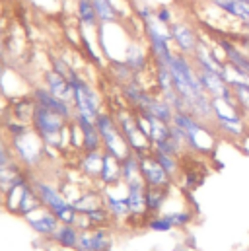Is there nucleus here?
I'll return each mask as SVG.
<instances>
[{"label":"nucleus","mask_w":249,"mask_h":251,"mask_svg":"<svg viewBox=\"0 0 249 251\" xmlns=\"http://www.w3.org/2000/svg\"><path fill=\"white\" fill-rule=\"evenodd\" d=\"M70 146H72V148H76V150H80V148L84 146V140H82V130H80V126L76 125L74 121L70 123Z\"/></svg>","instance_id":"obj_37"},{"label":"nucleus","mask_w":249,"mask_h":251,"mask_svg":"<svg viewBox=\"0 0 249 251\" xmlns=\"http://www.w3.org/2000/svg\"><path fill=\"white\" fill-rule=\"evenodd\" d=\"M156 64V84H158V92L166 94L170 90H174V80L170 74V68L164 63H154Z\"/></svg>","instance_id":"obj_30"},{"label":"nucleus","mask_w":249,"mask_h":251,"mask_svg":"<svg viewBox=\"0 0 249 251\" xmlns=\"http://www.w3.org/2000/svg\"><path fill=\"white\" fill-rule=\"evenodd\" d=\"M242 2H248V4H249V0H242Z\"/></svg>","instance_id":"obj_44"},{"label":"nucleus","mask_w":249,"mask_h":251,"mask_svg":"<svg viewBox=\"0 0 249 251\" xmlns=\"http://www.w3.org/2000/svg\"><path fill=\"white\" fill-rule=\"evenodd\" d=\"M25 222L29 224V228H31L35 234H39V236H43V238H53L55 232H57V228L61 226L59 218H57L53 212H49L47 208H41L39 212L27 216Z\"/></svg>","instance_id":"obj_10"},{"label":"nucleus","mask_w":249,"mask_h":251,"mask_svg":"<svg viewBox=\"0 0 249 251\" xmlns=\"http://www.w3.org/2000/svg\"><path fill=\"white\" fill-rule=\"evenodd\" d=\"M103 204L109 210V214H111L113 220H124V218L130 216V208H128L126 197L117 199L115 195L109 193V189H105V193H103Z\"/></svg>","instance_id":"obj_21"},{"label":"nucleus","mask_w":249,"mask_h":251,"mask_svg":"<svg viewBox=\"0 0 249 251\" xmlns=\"http://www.w3.org/2000/svg\"><path fill=\"white\" fill-rule=\"evenodd\" d=\"M10 144H12V152L16 156V160L20 162V166L24 168H33L41 162L43 158V150H45V144L43 140L33 132V128L22 136H16V138H10Z\"/></svg>","instance_id":"obj_3"},{"label":"nucleus","mask_w":249,"mask_h":251,"mask_svg":"<svg viewBox=\"0 0 249 251\" xmlns=\"http://www.w3.org/2000/svg\"><path fill=\"white\" fill-rule=\"evenodd\" d=\"M84 216L90 220L92 230L94 228H107V224L113 220L111 214H109V210L105 208V204H98V206L90 208L88 212H84Z\"/></svg>","instance_id":"obj_27"},{"label":"nucleus","mask_w":249,"mask_h":251,"mask_svg":"<svg viewBox=\"0 0 249 251\" xmlns=\"http://www.w3.org/2000/svg\"><path fill=\"white\" fill-rule=\"evenodd\" d=\"M244 27H246V31L249 33V22H246V24H244Z\"/></svg>","instance_id":"obj_41"},{"label":"nucleus","mask_w":249,"mask_h":251,"mask_svg":"<svg viewBox=\"0 0 249 251\" xmlns=\"http://www.w3.org/2000/svg\"><path fill=\"white\" fill-rule=\"evenodd\" d=\"M164 216L172 222L174 228H185V226H189L193 222V218H195V214L191 210H187V208H177L174 212H166Z\"/></svg>","instance_id":"obj_32"},{"label":"nucleus","mask_w":249,"mask_h":251,"mask_svg":"<svg viewBox=\"0 0 249 251\" xmlns=\"http://www.w3.org/2000/svg\"><path fill=\"white\" fill-rule=\"evenodd\" d=\"M214 8H218L220 12H224L226 16L242 22V25L249 22V4L242 0H208Z\"/></svg>","instance_id":"obj_16"},{"label":"nucleus","mask_w":249,"mask_h":251,"mask_svg":"<svg viewBox=\"0 0 249 251\" xmlns=\"http://www.w3.org/2000/svg\"><path fill=\"white\" fill-rule=\"evenodd\" d=\"M126 201H128V208H130L128 218L148 216L146 214V185H144L142 177L126 183Z\"/></svg>","instance_id":"obj_11"},{"label":"nucleus","mask_w":249,"mask_h":251,"mask_svg":"<svg viewBox=\"0 0 249 251\" xmlns=\"http://www.w3.org/2000/svg\"><path fill=\"white\" fill-rule=\"evenodd\" d=\"M152 154H154V158L158 160V164H160L172 177L177 176V172H179V158H177V156H170V154H162V152H152Z\"/></svg>","instance_id":"obj_33"},{"label":"nucleus","mask_w":249,"mask_h":251,"mask_svg":"<svg viewBox=\"0 0 249 251\" xmlns=\"http://www.w3.org/2000/svg\"><path fill=\"white\" fill-rule=\"evenodd\" d=\"M61 251H74V250H61Z\"/></svg>","instance_id":"obj_43"},{"label":"nucleus","mask_w":249,"mask_h":251,"mask_svg":"<svg viewBox=\"0 0 249 251\" xmlns=\"http://www.w3.org/2000/svg\"><path fill=\"white\" fill-rule=\"evenodd\" d=\"M74 251H94V250H74Z\"/></svg>","instance_id":"obj_42"},{"label":"nucleus","mask_w":249,"mask_h":251,"mask_svg":"<svg viewBox=\"0 0 249 251\" xmlns=\"http://www.w3.org/2000/svg\"><path fill=\"white\" fill-rule=\"evenodd\" d=\"M31 98L35 100L37 105H41V107H45V109H49V111L61 115L64 121H72V119H74V105L68 103V101H64V100H61V98H57L55 94H51L45 86L33 88Z\"/></svg>","instance_id":"obj_7"},{"label":"nucleus","mask_w":249,"mask_h":251,"mask_svg":"<svg viewBox=\"0 0 249 251\" xmlns=\"http://www.w3.org/2000/svg\"><path fill=\"white\" fill-rule=\"evenodd\" d=\"M111 70H113V74L117 76V80L124 84V82H128V80H132V78H136L134 74H132V70L128 68V64L124 63V61H111Z\"/></svg>","instance_id":"obj_34"},{"label":"nucleus","mask_w":249,"mask_h":251,"mask_svg":"<svg viewBox=\"0 0 249 251\" xmlns=\"http://www.w3.org/2000/svg\"><path fill=\"white\" fill-rule=\"evenodd\" d=\"M216 45L222 49L226 64L232 66L238 74H242L249 82V55H246V53L232 41V37H216Z\"/></svg>","instance_id":"obj_8"},{"label":"nucleus","mask_w":249,"mask_h":251,"mask_svg":"<svg viewBox=\"0 0 249 251\" xmlns=\"http://www.w3.org/2000/svg\"><path fill=\"white\" fill-rule=\"evenodd\" d=\"M113 240L107 228H94L90 230V250L94 251H111Z\"/></svg>","instance_id":"obj_26"},{"label":"nucleus","mask_w":249,"mask_h":251,"mask_svg":"<svg viewBox=\"0 0 249 251\" xmlns=\"http://www.w3.org/2000/svg\"><path fill=\"white\" fill-rule=\"evenodd\" d=\"M6 74V68H4V61H2V55H0V84H2V78ZM2 88V86H0Z\"/></svg>","instance_id":"obj_39"},{"label":"nucleus","mask_w":249,"mask_h":251,"mask_svg":"<svg viewBox=\"0 0 249 251\" xmlns=\"http://www.w3.org/2000/svg\"><path fill=\"white\" fill-rule=\"evenodd\" d=\"M41 208H43V204H41L35 189L31 185V177H25L22 181L20 189H18V204H16V210L14 212L18 216H22V218H27V216L39 212Z\"/></svg>","instance_id":"obj_9"},{"label":"nucleus","mask_w":249,"mask_h":251,"mask_svg":"<svg viewBox=\"0 0 249 251\" xmlns=\"http://www.w3.org/2000/svg\"><path fill=\"white\" fill-rule=\"evenodd\" d=\"M100 24H115L119 20V10L113 0H92Z\"/></svg>","instance_id":"obj_25"},{"label":"nucleus","mask_w":249,"mask_h":251,"mask_svg":"<svg viewBox=\"0 0 249 251\" xmlns=\"http://www.w3.org/2000/svg\"><path fill=\"white\" fill-rule=\"evenodd\" d=\"M154 12H156V10H152V8H150V6H146V4L136 6V16H138V20H140L142 24H146V22L154 20Z\"/></svg>","instance_id":"obj_38"},{"label":"nucleus","mask_w":249,"mask_h":251,"mask_svg":"<svg viewBox=\"0 0 249 251\" xmlns=\"http://www.w3.org/2000/svg\"><path fill=\"white\" fill-rule=\"evenodd\" d=\"M6 132L10 134V138H16V136H22V134H25V132H29L31 130V126L27 125V123H24V121H18V119H8L6 123Z\"/></svg>","instance_id":"obj_35"},{"label":"nucleus","mask_w":249,"mask_h":251,"mask_svg":"<svg viewBox=\"0 0 249 251\" xmlns=\"http://www.w3.org/2000/svg\"><path fill=\"white\" fill-rule=\"evenodd\" d=\"M140 113H150L152 117H156L158 121H164V123H172L174 121V115H175V111L172 109V105L162 96H150L146 107Z\"/></svg>","instance_id":"obj_17"},{"label":"nucleus","mask_w":249,"mask_h":251,"mask_svg":"<svg viewBox=\"0 0 249 251\" xmlns=\"http://www.w3.org/2000/svg\"><path fill=\"white\" fill-rule=\"evenodd\" d=\"M96 126H98V130H100V136H101V142H103V150H105V152L117 156L119 160L124 158V156L130 152V148H128L123 132H121V128H119V125H117V121H115L113 115L101 111V113L98 115V119H96Z\"/></svg>","instance_id":"obj_2"},{"label":"nucleus","mask_w":249,"mask_h":251,"mask_svg":"<svg viewBox=\"0 0 249 251\" xmlns=\"http://www.w3.org/2000/svg\"><path fill=\"white\" fill-rule=\"evenodd\" d=\"M101 162H103V150L100 152H86L80 160V170L86 177L98 179L101 172Z\"/></svg>","instance_id":"obj_23"},{"label":"nucleus","mask_w":249,"mask_h":251,"mask_svg":"<svg viewBox=\"0 0 249 251\" xmlns=\"http://www.w3.org/2000/svg\"><path fill=\"white\" fill-rule=\"evenodd\" d=\"M123 61L128 64V68L132 70V74L138 76V74H142V72L148 68V53H146L140 45L130 43V45L126 47V51H124Z\"/></svg>","instance_id":"obj_18"},{"label":"nucleus","mask_w":249,"mask_h":251,"mask_svg":"<svg viewBox=\"0 0 249 251\" xmlns=\"http://www.w3.org/2000/svg\"><path fill=\"white\" fill-rule=\"evenodd\" d=\"M2 51H4V39H2V33H0V55H2Z\"/></svg>","instance_id":"obj_40"},{"label":"nucleus","mask_w":249,"mask_h":251,"mask_svg":"<svg viewBox=\"0 0 249 251\" xmlns=\"http://www.w3.org/2000/svg\"><path fill=\"white\" fill-rule=\"evenodd\" d=\"M115 121L123 132L124 140L130 148V152H134L136 156H142L146 152H152V142L138 130V125H136V115L124 111V109H119L117 115H115Z\"/></svg>","instance_id":"obj_4"},{"label":"nucleus","mask_w":249,"mask_h":251,"mask_svg":"<svg viewBox=\"0 0 249 251\" xmlns=\"http://www.w3.org/2000/svg\"><path fill=\"white\" fill-rule=\"evenodd\" d=\"M134 179H140V160L134 152H128L121 158V181L126 185Z\"/></svg>","instance_id":"obj_24"},{"label":"nucleus","mask_w":249,"mask_h":251,"mask_svg":"<svg viewBox=\"0 0 249 251\" xmlns=\"http://www.w3.org/2000/svg\"><path fill=\"white\" fill-rule=\"evenodd\" d=\"M138 160H140V177H142L146 187H172L174 177L158 164V160L154 158L152 152H146V154L138 156Z\"/></svg>","instance_id":"obj_5"},{"label":"nucleus","mask_w":249,"mask_h":251,"mask_svg":"<svg viewBox=\"0 0 249 251\" xmlns=\"http://www.w3.org/2000/svg\"><path fill=\"white\" fill-rule=\"evenodd\" d=\"M232 90H234V96H236V101L240 105V111H246L249 113V82L242 80V78H236L230 82Z\"/></svg>","instance_id":"obj_28"},{"label":"nucleus","mask_w":249,"mask_h":251,"mask_svg":"<svg viewBox=\"0 0 249 251\" xmlns=\"http://www.w3.org/2000/svg\"><path fill=\"white\" fill-rule=\"evenodd\" d=\"M144 224H146V228H148L150 232H158V234H168V232H172V230H174L172 222H170V220H168L164 214L146 216Z\"/></svg>","instance_id":"obj_31"},{"label":"nucleus","mask_w":249,"mask_h":251,"mask_svg":"<svg viewBox=\"0 0 249 251\" xmlns=\"http://www.w3.org/2000/svg\"><path fill=\"white\" fill-rule=\"evenodd\" d=\"M154 18H156L158 24H162V25H166V27L174 24V14H172V10H170L168 6H160V8H156Z\"/></svg>","instance_id":"obj_36"},{"label":"nucleus","mask_w":249,"mask_h":251,"mask_svg":"<svg viewBox=\"0 0 249 251\" xmlns=\"http://www.w3.org/2000/svg\"><path fill=\"white\" fill-rule=\"evenodd\" d=\"M33 107H35V100L33 98H20L16 103H14V119L18 121H31V115H33Z\"/></svg>","instance_id":"obj_29"},{"label":"nucleus","mask_w":249,"mask_h":251,"mask_svg":"<svg viewBox=\"0 0 249 251\" xmlns=\"http://www.w3.org/2000/svg\"><path fill=\"white\" fill-rule=\"evenodd\" d=\"M121 92H123V98L128 103V107H132L134 111H142L146 107L148 100H150V94L146 92V88L136 78L121 84Z\"/></svg>","instance_id":"obj_13"},{"label":"nucleus","mask_w":249,"mask_h":251,"mask_svg":"<svg viewBox=\"0 0 249 251\" xmlns=\"http://www.w3.org/2000/svg\"><path fill=\"white\" fill-rule=\"evenodd\" d=\"M43 82H45V88L51 94H55L57 98H61V100L68 101V103H72V88H70V84H68V80L64 76H61L59 72H55L51 68V70L45 72Z\"/></svg>","instance_id":"obj_15"},{"label":"nucleus","mask_w":249,"mask_h":251,"mask_svg":"<svg viewBox=\"0 0 249 251\" xmlns=\"http://www.w3.org/2000/svg\"><path fill=\"white\" fill-rule=\"evenodd\" d=\"M76 16H78V22L82 27L94 29L100 25V20H98V14H96L92 0H76Z\"/></svg>","instance_id":"obj_22"},{"label":"nucleus","mask_w":249,"mask_h":251,"mask_svg":"<svg viewBox=\"0 0 249 251\" xmlns=\"http://www.w3.org/2000/svg\"><path fill=\"white\" fill-rule=\"evenodd\" d=\"M170 189L160 187H146V214L148 216H156V214H164V204L168 201Z\"/></svg>","instance_id":"obj_19"},{"label":"nucleus","mask_w":249,"mask_h":251,"mask_svg":"<svg viewBox=\"0 0 249 251\" xmlns=\"http://www.w3.org/2000/svg\"><path fill=\"white\" fill-rule=\"evenodd\" d=\"M98 179L105 189L119 185L121 183V160L103 150V162H101V172Z\"/></svg>","instance_id":"obj_14"},{"label":"nucleus","mask_w":249,"mask_h":251,"mask_svg":"<svg viewBox=\"0 0 249 251\" xmlns=\"http://www.w3.org/2000/svg\"><path fill=\"white\" fill-rule=\"evenodd\" d=\"M72 121L80 126V130H82V140H84L82 150L84 152H100V150H103V142H101L100 130L96 126V121L86 119L82 115H74Z\"/></svg>","instance_id":"obj_12"},{"label":"nucleus","mask_w":249,"mask_h":251,"mask_svg":"<svg viewBox=\"0 0 249 251\" xmlns=\"http://www.w3.org/2000/svg\"><path fill=\"white\" fill-rule=\"evenodd\" d=\"M70 88H72V105H74V115H82L86 119L96 121L98 115L101 113V100L98 92L74 70L70 68L66 76Z\"/></svg>","instance_id":"obj_1"},{"label":"nucleus","mask_w":249,"mask_h":251,"mask_svg":"<svg viewBox=\"0 0 249 251\" xmlns=\"http://www.w3.org/2000/svg\"><path fill=\"white\" fill-rule=\"evenodd\" d=\"M168 29H170L172 45L177 49V53H183L187 57H193L195 51L200 45V37L195 31V27L189 25L187 22H174L172 25H168Z\"/></svg>","instance_id":"obj_6"},{"label":"nucleus","mask_w":249,"mask_h":251,"mask_svg":"<svg viewBox=\"0 0 249 251\" xmlns=\"http://www.w3.org/2000/svg\"><path fill=\"white\" fill-rule=\"evenodd\" d=\"M78 240H80V230L72 224H61L53 236V242L61 248V250H76L78 248Z\"/></svg>","instance_id":"obj_20"}]
</instances>
